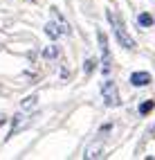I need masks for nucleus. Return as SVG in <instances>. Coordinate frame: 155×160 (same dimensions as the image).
<instances>
[{
    "label": "nucleus",
    "instance_id": "nucleus-1",
    "mask_svg": "<svg viewBox=\"0 0 155 160\" xmlns=\"http://www.w3.org/2000/svg\"><path fill=\"white\" fill-rule=\"evenodd\" d=\"M108 20H110V25H112V32H115L117 43H119L124 50H135V38H133L128 32H126V27H124V20H119L117 14L112 12V9L108 12Z\"/></svg>",
    "mask_w": 155,
    "mask_h": 160
},
{
    "label": "nucleus",
    "instance_id": "nucleus-2",
    "mask_svg": "<svg viewBox=\"0 0 155 160\" xmlns=\"http://www.w3.org/2000/svg\"><path fill=\"white\" fill-rule=\"evenodd\" d=\"M101 97H103V104L110 106V108L119 106V90H117V83L112 81V79L103 81V86H101Z\"/></svg>",
    "mask_w": 155,
    "mask_h": 160
},
{
    "label": "nucleus",
    "instance_id": "nucleus-3",
    "mask_svg": "<svg viewBox=\"0 0 155 160\" xmlns=\"http://www.w3.org/2000/svg\"><path fill=\"white\" fill-rule=\"evenodd\" d=\"M97 41H99V50H101V68H103V74H108L112 68V57L108 50V38L101 29H97Z\"/></svg>",
    "mask_w": 155,
    "mask_h": 160
},
{
    "label": "nucleus",
    "instance_id": "nucleus-4",
    "mask_svg": "<svg viewBox=\"0 0 155 160\" xmlns=\"http://www.w3.org/2000/svg\"><path fill=\"white\" fill-rule=\"evenodd\" d=\"M70 25L65 23V20H61V23H47L45 25V34L49 36V38H59L61 34H70Z\"/></svg>",
    "mask_w": 155,
    "mask_h": 160
},
{
    "label": "nucleus",
    "instance_id": "nucleus-5",
    "mask_svg": "<svg viewBox=\"0 0 155 160\" xmlns=\"http://www.w3.org/2000/svg\"><path fill=\"white\" fill-rule=\"evenodd\" d=\"M130 83L133 86H148L151 83V74L148 72H133L130 74Z\"/></svg>",
    "mask_w": 155,
    "mask_h": 160
},
{
    "label": "nucleus",
    "instance_id": "nucleus-6",
    "mask_svg": "<svg viewBox=\"0 0 155 160\" xmlns=\"http://www.w3.org/2000/svg\"><path fill=\"white\" fill-rule=\"evenodd\" d=\"M103 156V147H88L86 149V153H83V158H101Z\"/></svg>",
    "mask_w": 155,
    "mask_h": 160
},
{
    "label": "nucleus",
    "instance_id": "nucleus-7",
    "mask_svg": "<svg viewBox=\"0 0 155 160\" xmlns=\"http://www.w3.org/2000/svg\"><path fill=\"white\" fill-rule=\"evenodd\" d=\"M137 25L151 27V25H153V16H151V14H139V16H137Z\"/></svg>",
    "mask_w": 155,
    "mask_h": 160
},
{
    "label": "nucleus",
    "instance_id": "nucleus-8",
    "mask_svg": "<svg viewBox=\"0 0 155 160\" xmlns=\"http://www.w3.org/2000/svg\"><path fill=\"white\" fill-rule=\"evenodd\" d=\"M95 68H97V59L90 57V59L83 61V72H86V74H92V72H95Z\"/></svg>",
    "mask_w": 155,
    "mask_h": 160
},
{
    "label": "nucleus",
    "instance_id": "nucleus-9",
    "mask_svg": "<svg viewBox=\"0 0 155 160\" xmlns=\"http://www.w3.org/2000/svg\"><path fill=\"white\" fill-rule=\"evenodd\" d=\"M20 126H23V115H16L14 122H12V131H9V135H14V133L20 129Z\"/></svg>",
    "mask_w": 155,
    "mask_h": 160
},
{
    "label": "nucleus",
    "instance_id": "nucleus-10",
    "mask_svg": "<svg viewBox=\"0 0 155 160\" xmlns=\"http://www.w3.org/2000/svg\"><path fill=\"white\" fill-rule=\"evenodd\" d=\"M153 106H155V102H153V99H148V102H144V104L139 106V113H142V115H148V113L153 111Z\"/></svg>",
    "mask_w": 155,
    "mask_h": 160
},
{
    "label": "nucleus",
    "instance_id": "nucleus-11",
    "mask_svg": "<svg viewBox=\"0 0 155 160\" xmlns=\"http://www.w3.org/2000/svg\"><path fill=\"white\" fill-rule=\"evenodd\" d=\"M36 99H38L36 95H29V97L23 102V108H34V106H36Z\"/></svg>",
    "mask_w": 155,
    "mask_h": 160
},
{
    "label": "nucleus",
    "instance_id": "nucleus-12",
    "mask_svg": "<svg viewBox=\"0 0 155 160\" xmlns=\"http://www.w3.org/2000/svg\"><path fill=\"white\" fill-rule=\"evenodd\" d=\"M56 54H59V50H56L54 45H52V48H45V50H43V57H45V59H54Z\"/></svg>",
    "mask_w": 155,
    "mask_h": 160
},
{
    "label": "nucleus",
    "instance_id": "nucleus-13",
    "mask_svg": "<svg viewBox=\"0 0 155 160\" xmlns=\"http://www.w3.org/2000/svg\"><path fill=\"white\" fill-rule=\"evenodd\" d=\"M2 124H5V117H0V126H2Z\"/></svg>",
    "mask_w": 155,
    "mask_h": 160
}]
</instances>
